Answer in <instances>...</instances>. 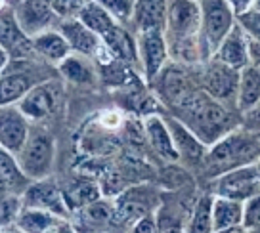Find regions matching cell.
<instances>
[{"instance_id": "1", "label": "cell", "mask_w": 260, "mask_h": 233, "mask_svg": "<svg viewBox=\"0 0 260 233\" xmlns=\"http://www.w3.org/2000/svg\"><path fill=\"white\" fill-rule=\"evenodd\" d=\"M260 162V134L243 128L241 124L209 145L203 167L211 178L234 169Z\"/></svg>"}, {"instance_id": "2", "label": "cell", "mask_w": 260, "mask_h": 233, "mask_svg": "<svg viewBox=\"0 0 260 233\" xmlns=\"http://www.w3.org/2000/svg\"><path fill=\"white\" fill-rule=\"evenodd\" d=\"M176 117L186 122L207 147L239 126L237 121H234V115L228 109V105L209 96L203 88L195 94L184 109L176 113Z\"/></svg>"}, {"instance_id": "3", "label": "cell", "mask_w": 260, "mask_h": 233, "mask_svg": "<svg viewBox=\"0 0 260 233\" xmlns=\"http://www.w3.org/2000/svg\"><path fill=\"white\" fill-rule=\"evenodd\" d=\"M65 104H67V99H65L63 84L54 79L35 84L17 102L21 111L29 117V121L35 122L61 117L65 111Z\"/></svg>"}, {"instance_id": "4", "label": "cell", "mask_w": 260, "mask_h": 233, "mask_svg": "<svg viewBox=\"0 0 260 233\" xmlns=\"http://www.w3.org/2000/svg\"><path fill=\"white\" fill-rule=\"evenodd\" d=\"M16 157L19 161V167L31 180L48 178L56 159V140L46 130H37V132L31 130L27 142Z\"/></svg>"}, {"instance_id": "5", "label": "cell", "mask_w": 260, "mask_h": 233, "mask_svg": "<svg viewBox=\"0 0 260 233\" xmlns=\"http://www.w3.org/2000/svg\"><path fill=\"white\" fill-rule=\"evenodd\" d=\"M236 23L237 16L228 0H201V41L209 59Z\"/></svg>"}, {"instance_id": "6", "label": "cell", "mask_w": 260, "mask_h": 233, "mask_svg": "<svg viewBox=\"0 0 260 233\" xmlns=\"http://www.w3.org/2000/svg\"><path fill=\"white\" fill-rule=\"evenodd\" d=\"M115 224L130 225L138 218L157 212L161 205V191H157L149 184L128 185L121 195L115 197Z\"/></svg>"}, {"instance_id": "7", "label": "cell", "mask_w": 260, "mask_h": 233, "mask_svg": "<svg viewBox=\"0 0 260 233\" xmlns=\"http://www.w3.org/2000/svg\"><path fill=\"white\" fill-rule=\"evenodd\" d=\"M151 84L157 86L155 90L159 94V99L167 107H171L174 113L184 109L193 99L195 94L201 90L195 86L193 79L180 67L178 61L167 63V67L155 77V81Z\"/></svg>"}, {"instance_id": "8", "label": "cell", "mask_w": 260, "mask_h": 233, "mask_svg": "<svg viewBox=\"0 0 260 233\" xmlns=\"http://www.w3.org/2000/svg\"><path fill=\"white\" fill-rule=\"evenodd\" d=\"M211 193L243 203L260 195V164H247L212 178Z\"/></svg>"}, {"instance_id": "9", "label": "cell", "mask_w": 260, "mask_h": 233, "mask_svg": "<svg viewBox=\"0 0 260 233\" xmlns=\"http://www.w3.org/2000/svg\"><path fill=\"white\" fill-rule=\"evenodd\" d=\"M239 77L241 69H236L232 65L220 61L216 57H211L205 61L201 88L209 96L216 97L222 104H237V90H239Z\"/></svg>"}, {"instance_id": "10", "label": "cell", "mask_w": 260, "mask_h": 233, "mask_svg": "<svg viewBox=\"0 0 260 233\" xmlns=\"http://www.w3.org/2000/svg\"><path fill=\"white\" fill-rule=\"evenodd\" d=\"M167 39L201 35V0H167Z\"/></svg>"}, {"instance_id": "11", "label": "cell", "mask_w": 260, "mask_h": 233, "mask_svg": "<svg viewBox=\"0 0 260 233\" xmlns=\"http://www.w3.org/2000/svg\"><path fill=\"white\" fill-rule=\"evenodd\" d=\"M138 42V57L142 75L149 84L155 81V77L167 67L171 59V50L165 31H146L136 35Z\"/></svg>"}, {"instance_id": "12", "label": "cell", "mask_w": 260, "mask_h": 233, "mask_svg": "<svg viewBox=\"0 0 260 233\" xmlns=\"http://www.w3.org/2000/svg\"><path fill=\"white\" fill-rule=\"evenodd\" d=\"M21 199H23V207L48 210V212H54V214H59V216L65 218L73 212L67 205L65 193L50 178L32 180L31 185L27 187V191L21 195Z\"/></svg>"}, {"instance_id": "13", "label": "cell", "mask_w": 260, "mask_h": 233, "mask_svg": "<svg viewBox=\"0 0 260 233\" xmlns=\"http://www.w3.org/2000/svg\"><path fill=\"white\" fill-rule=\"evenodd\" d=\"M0 48L8 52L10 59H27L35 54L32 39L21 29L16 17V10L10 6H2L0 17Z\"/></svg>"}, {"instance_id": "14", "label": "cell", "mask_w": 260, "mask_h": 233, "mask_svg": "<svg viewBox=\"0 0 260 233\" xmlns=\"http://www.w3.org/2000/svg\"><path fill=\"white\" fill-rule=\"evenodd\" d=\"M31 134L29 117L17 104L2 105L0 111V145L2 149L17 155Z\"/></svg>"}, {"instance_id": "15", "label": "cell", "mask_w": 260, "mask_h": 233, "mask_svg": "<svg viewBox=\"0 0 260 233\" xmlns=\"http://www.w3.org/2000/svg\"><path fill=\"white\" fill-rule=\"evenodd\" d=\"M14 10H16V17L21 25V29L31 39L37 37L39 32L54 29L61 21L59 16L54 12V8L50 6L48 0H23Z\"/></svg>"}, {"instance_id": "16", "label": "cell", "mask_w": 260, "mask_h": 233, "mask_svg": "<svg viewBox=\"0 0 260 233\" xmlns=\"http://www.w3.org/2000/svg\"><path fill=\"white\" fill-rule=\"evenodd\" d=\"M165 121L169 124L176 145V151L180 155V162H186V164H203V159L207 155V145L201 142V138L195 134L193 130L187 126L186 122L182 121L180 117H171L167 115Z\"/></svg>"}, {"instance_id": "17", "label": "cell", "mask_w": 260, "mask_h": 233, "mask_svg": "<svg viewBox=\"0 0 260 233\" xmlns=\"http://www.w3.org/2000/svg\"><path fill=\"white\" fill-rule=\"evenodd\" d=\"M144 132H146L147 145L153 149L159 159L165 162H180V155L172 140L171 128L162 115H146L144 117Z\"/></svg>"}, {"instance_id": "18", "label": "cell", "mask_w": 260, "mask_h": 233, "mask_svg": "<svg viewBox=\"0 0 260 233\" xmlns=\"http://www.w3.org/2000/svg\"><path fill=\"white\" fill-rule=\"evenodd\" d=\"M17 229L25 233H50V231H73L65 216L42 209L23 207L17 218Z\"/></svg>"}, {"instance_id": "19", "label": "cell", "mask_w": 260, "mask_h": 233, "mask_svg": "<svg viewBox=\"0 0 260 233\" xmlns=\"http://www.w3.org/2000/svg\"><path fill=\"white\" fill-rule=\"evenodd\" d=\"M212 57H216L236 69H243L251 63L249 61V37L241 25L236 23L232 27V31L228 32L218 44V48L214 50Z\"/></svg>"}, {"instance_id": "20", "label": "cell", "mask_w": 260, "mask_h": 233, "mask_svg": "<svg viewBox=\"0 0 260 233\" xmlns=\"http://www.w3.org/2000/svg\"><path fill=\"white\" fill-rule=\"evenodd\" d=\"M132 31H165L167 29V0H136L130 21Z\"/></svg>"}, {"instance_id": "21", "label": "cell", "mask_w": 260, "mask_h": 233, "mask_svg": "<svg viewBox=\"0 0 260 233\" xmlns=\"http://www.w3.org/2000/svg\"><path fill=\"white\" fill-rule=\"evenodd\" d=\"M212 222H214V231L220 233L245 229V203L230 199V197H222V195H214Z\"/></svg>"}, {"instance_id": "22", "label": "cell", "mask_w": 260, "mask_h": 233, "mask_svg": "<svg viewBox=\"0 0 260 233\" xmlns=\"http://www.w3.org/2000/svg\"><path fill=\"white\" fill-rule=\"evenodd\" d=\"M32 50H35V56H39L41 59L56 65V67L73 52L71 44L67 42L63 32L59 31L57 27L32 37Z\"/></svg>"}, {"instance_id": "23", "label": "cell", "mask_w": 260, "mask_h": 233, "mask_svg": "<svg viewBox=\"0 0 260 233\" xmlns=\"http://www.w3.org/2000/svg\"><path fill=\"white\" fill-rule=\"evenodd\" d=\"M0 182H2V193L8 195H23L32 182L19 167L16 155L6 149L0 151Z\"/></svg>"}, {"instance_id": "24", "label": "cell", "mask_w": 260, "mask_h": 233, "mask_svg": "<svg viewBox=\"0 0 260 233\" xmlns=\"http://www.w3.org/2000/svg\"><path fill=\"white\" fill-rule=\"evenodd\" d=\"M57 69L65 81H69L71 84H79V86H92L98 79L90 56H84L79 52H71L57 65Z\"/></svg>"}, {"instance_id": "25", "label": "cell", "mask_w": 260, "mask_h": 233, "mask_svg": "<svg viewBox=\"0 0 260 233\" xmlns=\"http://www.w3.org/2000/svg\"><path fill=\"white\" fill-rule=\"evenodd\" d=\"M260 104V67L247 65L241 69L239 77V90H237L236 109L241 115Z\"/></svg>"}, {"instance_id": "26", "label": "cell", "mask_w": 260, "mask_h": 233, "mask_svg": "<svg viewBox=\"0 0 260 233\" xmlns=\"http://www.w3.org/2000/svg\"><path fill=\"white\" fill-rule=\"evenodd\" d=\"M77 17L88 25L92 31H96L102 39H106L109 32H113L119 25H122L104 6H100L96 0H86Z\"/></svg>"}, {"instance_id": "27", "label": "cell", "mask_w": 260, "mask_h": 233, "mask_svg": "<svg viewBox=\"0 0 260 233\" xmlns=\"http://www.w3.org/2000/svg\"><path fill=\"white\" fill-rule=\"evenodd\" d=\"M65 199H67L69 209L77 212V210L96 203L98 199H102V185L94 180H79L65 191Z\"/></svg>"}, {"instance_id": "28", "label": "cell", "mask_w": 260, "mask_h": 233, "mask_svg": "<svg viewBox=\"0 0 260 233\" xmlns=\"http://www.w3.org/2000/svg\"><path fill=\"white\" fill-rule=\"evenodd\" d=\"M32 86L35 84H31L29 77L25 73H12L8 69H4L2 71V84H0V102H2V105L17 104Z\"/></svg>"}, {"instance_id": "29", "label": "cell", "mask_w": 260, "mask_h": 233, "mask_svg": "<svg viewBox=\"0 0 260 233\" xmlns=\"http://www.w3.org/2000/svg\"><path fill=\"white\" fill-rule=\"evenodd\" d=\"M212 203L214 195H201L191 207L189 220H187L186 231L191 233H211L214 231V222H212Z\"/></svg>"}, {"instance_id": "30", "label": "cell", "mask_w": 260, "mask_h": 233, "mask_svg": "<svg viewBox=\"0 0 260 233\" xmlns=\"http://www.w3.org/2000/svg\"><path fill=\"white\" fill-rule=\"evenodd\" d=\"M84 218V224L92 225V229H102V225H113L115 224V205L113 201L107 203L98 199L84 209L77 210Z\"/></svg>"}, {"instance_id": "31", "label": "cell", "mask_w": 260, "mask_h": 233, "mask_svg": "<svg viewBox=\"0 0 260 233\" xmlns=\"http://www.w3.org/2000/svg\"><path fill=\"white\" fill-rule=\"evenodd\" d=\"M0 222H2V229L6 231L10 225H16L19 212L23 209V199L21 195H8L2 193V207H0Z\"/></svg>"}, {"instance_id": "32", "label": "cell", "mask_w": 260, "mask_h": 233, "mask_svg": "<svg viewBox=\"0 0 260 233\" xmlns=\"http://www.w3.org/2000/svg\"><path fill=\"white\" fill-rule=\"evenodd\" d=\"M96 2L100 6H104L119 23L130 27L132 14H134V2L136 0H96Z\"/></svg>"}, {"instance_id": "33", "label": "cell", "mask_w": 260, "mask_h": 233, "mask_svg": "<svg viewBox=\"0 0 260 233\" xmlns=\"http://www.w3.org/2000/svg\"><path fill=\"white\" fill-rule=\"evenodd\" d=\"M237 23L243 27V31L247 32L249 39L260 41V10L258 8H251L249 12L237 16Z\"/></svg>"}, {"instance_id": "34", "label": "cell", "mask_w": 260, "mask_h": 233, "mask_svg": "<svg viewBox=\"0 0 260 233\" xmlns=\"http://www.w3.org/2000/svg\"><path fill=\"white\" fill-rule=\"evenodd\" d=\"M245 231H260V195L245 203Z\"/></svg>"}, {"instance_id": "35", "label": "cell", "mask_w": 260, "mask_h": 233, "mask_svg": "<svg viewBox=\"0 0 260 233\" xmlns=\"http://www.w3.org/2000/svg\"><path fill=\"white\" fill-rule=\"evenodd\" d=\"M50 6L54 8L59 19H67V17H77L81 12L82 4L86 0H48Z\"/></svg>"}, {"instance_id": "36", "label": "cell", "mask_w": 260, "mask_h": 233, "mask_svg": "<svg viewBox=\"0 0 260 233\" xmlns=\"http://www.w3.org/2000/svg\"><path fill=\"white\" fill-rule=\"evenodd\" d=\"M130 231H134V233H153V231H159L157 212H151V214H146V216L138 218V220L132 224Z\"/></svg>"}, {"instance_id": "37", "label": "cell", "mask_w": 260, "mask_h": 233, "mask_svg": "<svg viewBox=\"0 0 260 233\" xmlns=\"http://www.w3.org/2000/svg\"><path fill=\"white\" fill-rule=\"evenodd\" d=\"M241 126L251 132H256L260 134V104L256 107L249 109L247 113H243V121H241Z\"/></svg>"}, {"instance_id": "38", "label": "cell", "mask_w": 260, "mask_h": 233, "mask_svg": "<svg viewBox=\"0 0 260 233\" xmlns=\"http://www.w3.org/2000/svg\"><path fill=\"white\" fill-rule=\"evenodd\" d=\"M228 2H230V6L234 8L236 16H241L245 12H249V10L254 8V4H256V0H228Z\"/></svg>"}, {"instance_id": "39", "label": "cell", "mask_w": 260, "mask_h": 233, "mask_svg": "<svg viewBox=\"0 0 260 233\" xmlns=\"http://www.w3.org/2000/svg\"><path fill=\"white\" fill-rule=\"evenodd\" d=\"M249 61L260 67V41L256 39H249Z\"/></svg>"}, {"instance_id": "40", "label": "cell", "mask_w": 260, "mask_h": 233, "mask_svg": "<svg viewBox=\"0 0 260 233\" xmlns=\"http://www.w3.org/2000/svg\"><path fill=\"white\" fill-rule=\"evenodd\" d=\"M23 0H2V6H10V8H16L17 4H21Z\"/></svg>"}, {"instance_id": "41", "label": "cell", "mask_w": 260, "mask_h": 233, "mask_svg": "<svg viewBox=\"0 0 260 233\" xmlns=\"http://www.w3.org/2000/svg\"><path fill=\"white\" fill-rule=\"evenodd\" d=\"M254 8H258V10H260V0H256V4H254Z\"/></svg>"}, {"instance_id": "42", "label": "cell", "mask_w": 260, "mask_h": 233, "mask_svg": "<svg viewBox=\"0 0 260 233\" xmlns=\"http://www.w3.org/2000/svg\"><path fill=\"white\" fill-rule=\"evenodd\" d=\"M258 164H260V162H258Z\"/></svg>"}]
</instances>
